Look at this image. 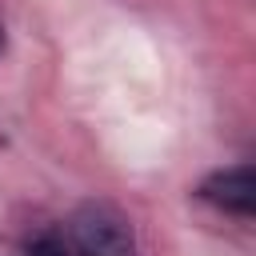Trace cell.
<instances>
[{"label": "cell", "instance_id": "cell-4", "mask_svg": "<svg viewBox=\"0 0 256 256\" xmlns=\"http://www.w3.org/2000/svg\"><path fill=\"white\" fill-rule=\"evenodd\" d=\"M0 48H4V24H0Z\"/></svg>", "mask_w": 256, "mask_h": 256}, {"label": "cell", "instance_id": "cell-1", "mask_svg": "<svg viewBox=\"0 0 256 256\" xmlns=\"http://www.w3.org/2000/svg\"><path fill=\"white\" fill-rule=\"evenodd\" d=\"M64 232H68L72 256H140L132 220L120 208L100 204V200L80 204L72 220L64 224Z\"/></svg>", "mask_w": 256, "mask_h": 256}, {"label": "cell", "instance_id": "cell-3", "mask_svg": "<svg viewBox=\"0 0 256 256\" xmlns=\"http://www.w3.org/2000/svg\"><path fill=\"white\" fill-rule=\"evenodd\" d=\"M24 256H72L68 232H64V228H40L36 236H28Z\"/></svg>", "mask_w": 256, "mask_h": 256}, {"label": "cell", "instance_id": "cell-2", "mask_svg": "<svg viewBox=\"0 0 256 256\" xmlns=\"http://www.w3.org/2000/svg\"><path fill=\"white\" fill-rule=\"evenodd\" d=\"M196 196L236 220H252L256 208V180H252V164H232V168H216L196 184Z\"/></svg>", "mask_w": 256, "mask_h": 256}]
</instances>
